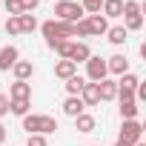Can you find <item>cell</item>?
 <instances>
[{"label":"cell","mask_w":146,"mask_h":146,"mask_svg":"<svg viewBox=\"0 0 146 146\" xmlns=\"http://www.w3.org/2000/svg\"><path fill=\"white\" fill-rule=\"evenodd\" d=\"M115 146H129V143H123V140H117V143H115Z\"/></svg>","instance_id":"d6a6232c"},{"label":"cell","mask_w":146,"mask_h":146,"mask_svg":"<svg viewBox=\"0 0 146 146\" xmlns=\"http://www.w3.org/2000/svg\"><path fill=\"white\" fill-rule=\"evenodd\" d=\"M75 129L83 132V135H86V132H95V117H92V115H78V117H75Z\"/></svg>","instance_id":"ac0fdd59"},{"label":"cell","mask_w":146,"mask_h":146,"mask_svg":"<svg viewBox=\"0 0 146 146\" xmlns=\"http://www.w3.org/2000/svg\"><path fill=\"white\" fill-rule=\"evenodd\" d=\"M106 69L112 72V75H126V72H129V60H126L123 54H115V57H109Z\"/></svg>","instance_id":"9c48e42d"},{"label":"cell","mask_w":146,"mask_h":146,"mask_svg":"<svg viewBox=\"0 0 146 146\" xmlns=\"http://www.w3.org/2000/svg\"><path fill=\"white\" fill-rule=\"evenodd\" d=\"M120 117L123 120H135L137 117V103L135 100H123L120 103Z\"/></svg>","instance_id":"44dd1931"},{"label":"cell","mask_w":146,"mask_h":146,"mask_svg":"<svg viewBox=\"0 0 146 146\" xmlns=\"http://www.w3.org/2000/svg\"><path fill=\"white\" fill-rule=\"evenodd\" d=\"M43 35H46L49 46H54V43H60L66 37H78L75 23H63V20H46L43 23Z\"/></svg>","instance_id":"6da1fadb"},{"label":"cell","mask_w":146,"mask_h":146,"mask_svg":"<svg viewBox=\"0 0 146 146\" xmlns=\"http://www.w3.org/2000/svg\"><path fill=\"white\" fill-rule=\"evenodd\" d=\"M75 72H78V63H72V60H60V63L54 66V75H57V78H63V80L75 78Z\"/></svg>","instance_id":"7c38bea8"},{"label":"cell","mask_w":146,"mask_h":146,"mask_svg":"<svg viewBox=\"0 0 146 146\" xmlns=\"http://www.w3.org/2000/svg\"><path fill=\"white\" fill-rule=\"evenodd\" d=\"M106 35H109V43H115V46L126 43V37H129V32H126L123 26H112V29H109Z\"/></svg>","instance_id":"d6986e66"},{"label":"cell","mask_w":146,"mask_h":146,"mask_svg":"<svg viewBox=\"0 0 146 146\" xmlns=\"http://www.w3.org/2000/svg\"><path fill=\"white\" fill-rule=\"evenodd\" d=\"M83 86H86V80L83 78H69L66 80V92H69V98H80V92H83Z\"/></svg>","instance_id":"2e32d148"},{"label":"cell","mask_w":146,"mask_h":146,"mask_svg":"<svg viewBox=\"0 0 146 146\" xmlns=\"http://www.w3.org/2000/svg\"><path fill=\"white\" fill-rule=\"evenodd\" d=\"M6 112H9V98H6V95H0V117H3Z\"/></svg>","instance_id":"4dcf8cb0"},{"label":"cell","mask_w":146,"mask_h":146,"mask_svg":"<svg viewBox=\"0 0 146 146\" xmlns=\"http://www.w3.org/2000/svg\"><path fill=\"white\" fill-rule=\"evenodd\" d=\"M83 12H100V6H103V0H83Z\"/></svg>","instance_id":"484cf974"},{"label":"cell","mask_w":146,"mask_h":146,"mask_svg":"<svg viewBox=\"0 0 146 146\" xmlns=\"http://www.w3.org/2000/svg\"><path fill=\"white\" fill-rule=\"evenodd\" d=\"M80 95H83V98H80V100H83V106H98V103H100V95H98V83H86Z\"/></svg>","instance_id":"8fae6325"},{"label":"cell","mask_w":146,"mask_h":146,"mask_svg":"<svg viewBox=\"0 0 146 146\" xmlns=\"http://www.w3.org/2000/svg\"><path fill=\"white\" fill-rule=\"evenodd\" d=\"M6 12H9V17H17V15H23L20 0H6Z\"/></svg>","instance_id":"cb8c5ba5"},{"label":"cell","mask_w":146,"mask_h":146,"mask_svg":"<svg viewBox=\"0 0 146 146\" xmlns=\"http://www.w3.org/2000/svg\"><path fill=\"white\" fill-rule=\"evenodd\" d=\"M75 32L83 35V37H86V35H98V37H100V35L109 32V23H106L103 15H92V17H86V20H78V23H75Z\"/></svg>","instance_id":"3957f363"},{"label":"cell","mask_w":146,"mask_h":146,"mask_svg":"<svg viewBox=\"0 0 146 146\" xmlns=\"http://www.w3.org/2000/svg\"><path fill=\"white\" fill-rule=\"evenodd\" d=\"M32 98V86L26 80H15L12 83V100H29Z\"/></svg>","instance_id":"30bf717a"},{"label":"cell","mask_w":146,"mask_h":146,"mask_svg":"<svg viewBox=\"0 0 146 146\" xmlns=\"http://www.w3.org/2000/svg\"><path fill=\"white\" fill-rule=\"evenodd\" d=\"M37 3H40V0H20V6H23V15H26V12H32V9H37Z\"/></svg>","instance_id":"f546056e"},{"label":"cell","mask_w":146,"mask_h":146,"mask_svg":"<svg viewBox=\"0 0 146 146\" xmlns=\"http://www.w3.org/2000/svg\"><path fill=\"white\" fill-rule=\"evenodd\" d=\"M137 83H140V80H137L135 75H129V72H126V75H123V80L117 83V89H132V92H135V86H137Z\"/></svg>","instance_id":"603a6c76"},{"label":"cell","mask_w":146,"mask_h":146,"mask_svg":"<svg viewBox=\"0 0 146 146\" xmlns=\"http://www.w3.org/2000/svg\"><path fill=\"white\" fill-rule=\"evenodd\" d=\"M17 23H20V35H23V32L29 35V32H35V29H37L35 15H17Z\"/></svg>","instance_id":"ffe728a7"},{"label":"cell","mask_w":146,"mask_h":146,"mask_svg":"<svg viewBox=\"0 0 146 146\" xmlns=\"http://www.w3.org/2000/svg\"><path fill=\"white\" fill-rule=\"evenodd\" d=\"M140 26H143V17H140V15H135V17H126V32H129V29L135 32V29H140Z\"/></svg>","instance_id":"4316f807"},{"label":"cell","mask_w":146,"mask_h":146,"mask_svg":"<svg viewBox=\"0 0 146 146\" xmlns=\"http://www.w3.org/2000/svg\"><path fill=\"white\" fill-rule=\"evenodd\" d=\"M29 146H46V137L43 135H29Z\"/></svg>","instance_id":"f1b7e54d"},{"label":"cell","mask_w":146,"mask_h":146,"mask_svg":"<svg viewBox=\"0 0 146 146\" xmlns=\"http://www.w3.org/2000/svg\"><path fill=\"white\" fill-rule=\"evenodd\" d=\"M135 146H143V143H135Z\"/></svg>","instance_id":"836d02e7"},{"label":"cell","mask_w":146,"mask_h":146,"mask_svg":"<svg viewBox=\"0 0 146 146\" xmlns=\"http://www.w3.org/2000/svg\"><path fill=\"white\" fill-rule=\"evenodd\" d=\"M83 100L80 98H66V103H63V112L69 115V117H78V115H83Z\"/></svg>","instance_id":"5bb4252c"},{"label":"cell","mask_w":146,"mask_h":146,"mask_svg":"<svg viewBox=\"0 0 146 146\" xmlns=\"http://www.w3.org/2000/svg\"><path fill=\"white\" fill-rule=\"evenodd\" d=\"M23 129L29 135H49L57 129V120L49 115H23Z\"/></svg>","instance_id":"7a4b0ae2"},{"label":"cell","mask_w":146,"mask_h":146,"mask_svg":"<svg viewBox=\"0 0 146 146\" xmlns=\"http://www.w3.org/2000/svg\"><path fill=\"white\" fill-rule=\"evenodd\" d=\"M3 140H6V126L0 123V143H3Z\"/></svg>","instance_id":"1f68e13d"},{"label":"cell","mask_w":146,"mask_h":146,"mask_svg":"<svg viewBox=\"0 0 146 146\" xmlns=\"http://www.w3.org/2000/svg\"><path fill=\"white\" fill-rule=\"evenodd\" d=\"M92 54H89V46L86 43H72V49H69V57L66 60H72V63H80V60H89Z\"/></svg>","instance_id":"ba28073f"},{"label":"cell","mask_w":146,"mask_h":146,"mask_svg":"<svg viewBox=\"0 0 146 146\" xmlns=\"http://www.w3.org/2000/svg\"><path fill=\"white\" fill-rule=\"evenodd\" d=\"M98 95H100V100L117 98V83H115V80H100V83H98Z\"/></svg>","instance_id":"4fadbf2b"},{"label":"cell","mask_w":146,"mask_h":146,"mask_svg":"<svg viewBox=\"0 0 146 146\" xmlns=\"http://www.w3.org/2000/svg\"><path fill=\"white\" fill-rule=\"evenodd\" d=\"M15 63H17V49L15 46H3V49H0V72L12 69Z\"/></svg>","instance_id":"52a82bcc"},{"label":"cell","mask_w":146,"mask_h":146,"mask_svg":"<svg viewBox=\"0 0 146 146\" xmlns=\"http://www.w3.org/2000/svg\"><path fill=\"white\" fill-rule=\"evenodd\" d=\"M6 32H9V35H20V23H17V17H9V20H6Z\"/></svg>","instance_id":"83f0119b"},{"label":"cell","mask_w":146,"mask_h":146,"mask_svg":"<svg viewBox=\"0 0 146 146\" xmlns=\"http://www.w3.org/2000/svg\"><path fill=\"white\" fill-rule=\"evenodd\" d=\"M103 15L106 17H120L123 15V0H103Z\"/></svg>","instance_id":"9a60e30c"},{"label":"cell","mask_w":146,"mask_h":146,"mask_svg":"<svg viewBox=\"0 0 146 146\" xmlns=\"http://www.w3.org/2000/svg\"><path fill=\"white\" fill-rule=\"evenodd\" d=\"M135 15H140V6L135 3V0H126L123 3V17H135Z\"/></svg>","instance_id":"d4e9b609"},{"label":"cell","mask_w":146,"mask_h":146,"mask_svg":"<svg viewBox=\"0 0 146 146\" xmlns=\"http://www.w3.org/2000/svg\"><path fill=\"white\" fill-rule=\"evenodd\" d=\"M135 3H137V0H135Z\"/></svg>","instance_id":"e575fe53"},{"label":"cell","mask_w":146,"mask_h":146,"mask_svg":"<svg viewBox=\"0 0 146 146\" xmlns=\"http://www.w3.org/2000/svg\"><path fill=\"white\" fill-rule=\"evenodd\" d=\"M140 135H143V126H140L137 120H123V126H120V137H117V140L135 146V143H140Z\"/></svg>","instance_id":"5b68a950"},{"label":"cell","mask_w":146,"mask_h":146,"mask_svg":"<svg viewBox=\"0 0 146 146\" xmlns=\"http://www.w3.org/2000/svg\"><path fill=\"white\" fill-rule=\"evenodd\" d=\"M12 69H15V78H17V80H26V78H32V72H35V66H32L29 60H17Z\"/></svg>","instance_id":"e0dca14e"},{"label":"cell","mask_w":146,"mask_h":146,"mask_svg":"<svg viewBox=\"0 0 146 146\" xmlns=\"http://www.w3.org/2000/svg\"><path fill=\"white\" fill-rule=\"evenodd\" d=\"M29 106H32L29 100H9V112H15V115H20V117L29 115Z\"/></svg>","instance_id":"7402d4cb"},{"label":"cell","mask_w":146,"mask_h":146,"mask_svg":"<svg viewBox=\"0 0 146 146\" xmlns=\"http://www.w3.org/2000/svg\"><path fill=\"white\" fill-rule=\"evenodd\" d=\"M86 72H89V80H92V83H100V80H106V75H109L106 60H100V57H89V60H86Z\"/></svg>","instance_id":"8992f818"},{"label":"cell","mask_w":146,"mask_h":146,"mask_svg":"<svg viewBox=\"0 0 146 146\" xmlns=\"http://www.w3.org/2000/svg\"><path fill=\"white\" fill-rule=\"evenodd\" d=\"M54 15H57V20H63V23H78V20L83 17V6H80V3H72V0H60V3L54 6Z\"/></svg>","instance_id":"277c9868"}]
</instances>
